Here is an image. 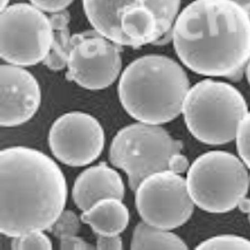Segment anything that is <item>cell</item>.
<instances>
[{"label": "cell", "instance_id": "cell-8", "mask_svg": "<svg viewBox=\"0 0 250 250\" xmlns=\"http://www.w3.org/2000/svg\"><path fill=\"white\" fill-rule=\"evenodd\" d=\"M51 22L29 3L8 6L0 16V55L9 64L31 66L45 60L52 42Z\"/></svg>", "mask_w": 250, "mask_h": 250}, {"label": "cell", "instance_id": "cell-21", "mask_svg": "<svg viewBox=\"0 0 250 250\" xmlns=\"http://www.w3.org/2000/svg\"><path fill=\"white\" fill-rule=\"evenodd\" d=\"M74 0H30L32 4L42 11L56 14L65 10Z\"/></svg>", "mask_w": 250, "mask_h": 250}, {"label": "cell", "instance_id": "cell-9", "mask_svg": "<svg viewBox=\"0 0 250 250\" xmlns=\"http://www.w3.org/2000/svg\"><path fill=\"white\" fill-rule=\"evenodd\" d=\"M135 191L137 209L148 225L171 230L185 225L193 213L194 203L179 173L168 169L152 173Z\"/></svg>", "mask_w": 250, "mask_h": 250}, {"label": "cell", "instance_id": "cell-5", "mask_svg": "<svg viewBox=\"0 0 250 250\" xmlns=\"http://www.w3.org/2000/svg\"><path fill=\"white\" fill-rule=\"evenodd\" d=\"M188 130L200 142L225 145L234 140L247 103L229 83L205 80L189 88L183 105Z\"/></svg>", "mask_w": 250, "mask_h": 250}, {"label": "cell", "instance_id": "cell-28", "mask_svg": "<svg viewBox=\"0 0 250 250\" xmlns=\"http://www.w3.org/2000/svg\"><path fill=\"white\" fill-rule=\"evenodd\" d=\"M246 74H247L248 81L250 84V62H248L247 68H246Z\"/></svg>", "mask_w": 250, "mask_h": 250}, {"label": "cell", "instance_id": "cell-14", "mask_svg": "<svg viewBox=\"0 0 250 250\" xmlns=\"http://www.w3.org/2000/svg\"><path fill=\"white\" fill-rule=\"evenodd\" d=\"M81 219L98 235H119L128 226L129 213L122 199L107 198L83 211Z\"/></svg>", "mask_w": 250, "mask_h": 250}, {"label": "cell", "instance_id": "cell-1", "mask_svg": "<svg viewBox=\"0 0 250 250\" xmlns=\"http://www.w3.org/2000/svg\"><path fill=\"white\" fill-rule=\"evenodd\" d=\"M173 47L196 74L241 78L250 60V16L233 0H194L177 17Z\"/></svg>", "mask_w": 250, "mask_h": 250}, {"label": "cell", "instance_id": "cell-12", "mask_svg": "<svg viewBox=\"0 0 250 250\" xmlns=\"http://www.w3.org/2000/svg\"><path fill=\"white\" fill-rule=\"evenodd\" d=\"M0 124L16 127L29 121L36 114L41 102L37 80L20 66L0 67Z\"/></svg>", "mask_w": 250, "mask_h": 250}, {"label": "cell", "instance_id": "cell-4", "mask_svg": "<svg viewBox=\"0 0 250 250\" xmlns=\"http://www.w3.org/2000/svg\"><path fill=\"white\" fill-rule=\"evenodd\" d=\"M181 0H83L94 30L120 46L139 48L166 40Z\"/></svg>", "mask_w": 250, "mask_h": 250}, {"label": "cell", "instance_id": "cell-24", "mask_svg": "<svg viewBox=\"0 0 250 250\" xmlns=\"http://www.w3.org/2000/svg\"><path fill=\"white\" fill-rule=\"evenodd\" d=\"M189 167V163L188 161L187 158L180 154L176 153L171 156L168 161V170L172 171L173 173H185Z\"/></svg>", "mask_w": 250, "mask_h": 250}, {"label": "cell", "instance_id": "cell-6", "mask_svg": "<svg viewBox=\"0 0 250 250\" xmlns=\"http://www.w3.org/2000/svg\"><path fill=\"white\" fill-rule=\"evenodd\" d=\"M186 182L194 205L208 213H223L238 207L246 197L250 175L235 155L214 150L193 161Z\"/></svg>", "mask_w": 250, "mask_h": 250}, {"label": "cell", "instance_id": "cell-22", "mask_svg": "<svg viewBox=\"0 0 250 250\" xmlns=\"http://www.w3.org/2000/svg\"><path fill=\"white\" fill-rule=\"evenodd\" d=\"M60 249L61 250H94L91 245L88 244L83 239L78 236H67L60 239Z\"/></svg>", "mask_w": 250, "mask_h": 250}, {"label": "cell", "instance_id": "cell-11", "mask_svg": "<svg viewBox=\"0 0 250 250\" xmlns=\"http://www.w3.org/2000/svg\"><path fill=\"white\" fill-rule=\"evenodd\" d=\"M48 143L60 162L72 167L89 165L98 159L104 146V132L94 117L71 112L52 125Z\"/></svg>", "mask_w": 250, "mask_h": 250}, {"label": "cell", "instance_id": "cell-20", "mask_svg": "<svg viewBox=\"0 0 250 250\" xmlns=\"http://www.w3.org/2000/svg\"><path fill=\"white\" fill-rule=\"evenodd\" d=\"M235 139L239 156L250 169V112L239 123Z\"/></svg>", "mask_w": 250, "mask_h": 250}, {"label": "cell", "instance_id": "cell-13", "mask_svg": "<svg viewBox=\"0 0 250 250\" xmlns=\"http://www.w3.org/2000/svg\"><path fill=\"white\" fill-rule=\"evenodd\" d=\"M125 197L122 178L106 163L87 168L80 173L73 188L75 205L86 211L100 199Z\"/></svg>", "mask_w": 250, "mask_h": 250}, {"label": "cell", "instance_id": "cell-27", "mask_svg": "<svg viewBox=\"0 0 250 250\" xmlns=\"http://www.w3.org/2000/svg\"><path fill=\"white\" fill-rule=\"evenodd\" d=\"M9 0H1V11H3V9H5L8 7Z\"/></svg>", "mask_w": 250, "mask_h": 250}, {"label": "cell", "instance_id": "cell-10", "mask_svg": "<svg viewBox=\"0 0 250 250\" xmlns=\"http://www.w3.org/2000/svg\"><path fill=\"white\" fill-rule=\"evenodd\" d=\"M121 52V46L96 30L74 34L66 79L88 89L107 88L120 74Z\"/></svg>", "mask_w": 250, "mask_h": 250}, {"label": "cell", "instance_id": "cell-26", "mask_svg": "<svg viewBox=\"0 0 250 250\" xmlns=\"http://www.w3.org/2000/svg\"><path fill=\"white\" fill-rule=\"evenodd\" d=\"M233 1L245 9V12L250 16V0H233Z\"/></svg>", "mask_w": 250, "mask_h": 250}, {"label": "cell", "instance_id": "cell-29", "mask_svg": "<svg viewBox=\"0 0 250 250\" xmlns=\"http://www.w3.org/2000/svg\"><path fill=\"white\" fill-rule=\"evenodd\" d=\"M249 214H250V212H249Z\"/></svg>", "mask_w": 250, "mask_h": 250}, {"label": "cell", "instance_id": "cell-2", "mask_svg": "<svg viewBox=\"0 0 250 250\" xmlns=\"http://www.w3.org/2000/svg\"><path fill=\"white\" fill-rule=\"evenodd\" d=\"M67 185L48 155L17 146L0 153V231L15 238L48 230L62 213Z\"/></svg>", "mask_w": 250, "mask_h": 250}, {"label": "cell", "instance_id": "cell-19", "mask_svg": "<svg viewBox=\"0 0 250 250\" xmlns=\"http://www.w3.org/2000/svg\"><path fill=\"white\" fill-rule=\"evenodd\" d=\"M80 229V220L76 213L71 210H66L62 211V213L48 231L61 239L67 236L77 235Z\"/></svg>", "mask_w": 250, "mask_h": 250}, {"label": "cell", "instance_id": "cell-3", "mask_svg": "<svg viewBox=\"0 0 250 250\" xmlns=\"http://www.w3.org/2000/svg\"><path fill=\"white\" fill-rule=\"evenodd\" d=\"M189 88L187 74L178 62L162 55H147L125 68L119 95L131 117L158 125L179 116Z\"/></svg>", "mask_w": 250, "mask_h": 250}, {"label": "cell", "instance_id": "cell-25", "mask_svg": "<svg viewBox=\"0 0 250 250\" xmlns=\"http://www.w3.org/2000/svg\"><path fill=\"white\" fill-rule=\"evenodd\" d=\"M239 209L243 212V213H248L250 210V199H247L246 197H245L244 199L240 200L239 205H238Z\"/></svg>", "mask_w": 250, "mask_h": 250}, {"label": "cell", "instance_id": "cell-23", "mask_svg": "<svg viewBox=\"0 0 250 250\" xmlns=\"http://www.w3.org/2000/svg\"><path fill=\"white\" fill-rule=\"evenodd\" d=\"M97 250H123L122 239L120 235H99Z\"/></svg>", "mask_w": 250, "mask_h": 250}, {"label": "cell", "instance_id": "cell-15", "mask_svg": "<svg viewBox=\"0 0 250 250\" xmlns=\"http://www.w3.org/2000/svg\"><path fill=\"white\" fill-rule=\"evenodd\" d=\"M52 42L47 57L43 60L44 65L54 71H59L68 65L72 48V37L68 29L70 16L67 10L52 14Z\"/></svg>", "mask_w": 250, "mask_h": 250}, {"label": "cell", "instance_id": "cell-17", "mask_svg": "<svg viewBox=\"0 0 250 250\" xmlns=\"http://www.w3.org/2000/svg\"><path fill=\"white\" fill-rule=\"evenodd\" d=\"M195 250H250V240L240 236L232 235V234L215 236L199 244L195 248Z\"/></svg>", "mask_w": 250, "mask_h": 250}, {"label": "cell", "instance_id": "cell-18", "mask_svg": "<svg viewBox=\"0 0 250 250\" xmlns=\"http://www.w3.org/2000/svg\"><path fill=\"white\" fill-rule=\"evenodd\" d=\"M11 249L15 250H49L53 249V245L48 236L42 233V231H34L15 237L11 243Z\"/></svg>", "mask_w": 250, "mask_h": 250}, {"label": "cell", "instance_id": "cell-7", "mask_svg": "<svg viewBox=\"0 0 250 250\" xmlns=\"http://www.w3.org/2000/svg\"><path fill=\"white\" fill-rule=\"evenodd\" d=\"M183 144L158 125L138 123L118 132L109 150L113 165L125 171L135 191L152 173L167 170L171 156L180 153Z\"/></svg>", "mask_w": 250, "mask_h": 250}, {"label": "cell", "instance_id": "cell-16", "mask_svg": "<svg viewBox=\"0 0 250 250\" xmlns=\"http://www.w3.org/2000/svg\"><path fill=\"white\" fill-rule=\"evenodd\" d=\"M131 250H188L182 239L159 228L140 223L134 229Z\"/></svg>", "mask_w": 250, "mask_h": 250}]
</instances>
